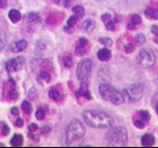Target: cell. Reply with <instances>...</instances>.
Instances as JSON below:
<instances>
[{"mask_svg":"<svg viewBox=\"0 0 158 148\" xmlns=\"http://www.w3.org/2000/svg\"><path fill=\"white\" fill-rule=\"evenodd\" d=\"M83 118L87 126L94 129H110L114 124L111 115L102 110H87L83 113Z\"/></svg>","mask_w":158,"mask_h":148,"instance_id":"6da1fadb","label":"cell"},{"mask_svg":"<svg viewBox=\"0 0 158 148\" xmlns=\"http://www.w3.org/2000/svg\"><path fill=\"white\" fill-rule=\"evenodd\" d=\"M99 92L104 100L112 102L114 105H120V104L124 103L122 92L116 90L114 87L110 85L109 83H102L99 87Z\"/></svg>","mask_w":158,"mask_h":148,"instance_id":"7a4b0ae2","label":"cell"},{"mask_svg":"<svg viewBox=\"0 0 158 148\" xmlns=\"http://www.w3.org/2000/svg\"><path fill=\"white\" fill-rule=\"evenodd\" d=\"M145 92V85L142 82L132 83L128 84L122 90V95L124 98V102L128 104H132L138 102L140 99H142Z\"/></svg>","mask_w":158,"mask_h":148,"instance_id":"3957f363","label":"cell"},{"mask_svg":"<svg viewBox=\"0 0 158 148\" xmlns=\"http://www.w3.org/2000/svg\"><path fill=\"white\" fill-rule=\"evenodd\" d=\"M85 135V128L78 119H73L66 128V142L70 144L73 141L81 139Z\"/></svg>","mask_w":158,"mask_h":148,"instance_id":"277c9868","label":"cell"},{"mask_svg":"<svg viewBox=\"0 0 158 148\" xmlns=\"http://www.w3.org/2000/svg\"><path fill=\"white\" fill-rule=\"evenodd\" d=\"M106 140L109 144L113 145H125L128 140L127 131L123 127H116L110 129L106 134Z\"/></svg>","mask_w":158,"mask_h":148,"instance_id":"5b68a950","label":"cell"},{"mask_svg":"<svg viewBox=\"0 0 158 148\" xmlns=\"http://www.w3.org/2000/svg\"><path fill=\"white\" fill-rule=\"evenodd\" d=\"M92 65H94V63L90 59H83L82 61L79 62L76 74H77L78 79L81 82L88 83V81H89L92 71Z\"/></svg>","mask_w":158,"mask_h":148,"instance_id":"8992f818","label":"cell"},{"mask_svg":"<svg viewBox=\"0 0 158 148\" xmlns=\"http://www.w3.org/2000/svg\"><path fill=\"white\" fill-rule=\"evenodd\" d=\"M155 55L152 50H142L139 53L138 57H137V61L141 66L145 67V68H150V67L154 66L155 64Z\"/></svg>","mask_w":158,"mask_h":148,"instance_id":"52a82bcc","label":"cell"},{"mask_svg":"<svg viewBox=\"0 0 158 148\" xmlns=\"http://www.w3.org/2000/svg\"><path fill=\"white\" fill-rule=\"evenodd\" d=\"M25 64V59L23 57H17L13 59L8 60L5 63V69L9 73L11 72H17V71L21 70L22 67Z\"/></svg>","mask_w":158,"mask_h":148,"instance_id":"ba28073f","label":"cell"},{"mask_svg":"<svg viewBox=\"0 0 158 148\" xmlns=\"http://www.w3.org/2000/svg\"><path fill=\"white\" fill-rule=\"evenodd\" d=\"M28 46V42L25 39H22V40H18L13 42L9 46V50H10L11 53H15V54H18V53L23 52L24 50H26Z\"/></svg>","mask_w":158,"mask_h":148,"instance_id":"9c48e42d","label":"cell"},{"mask_svg":"<svg viewBox=\"0 0 158 148\" xmlns=\"http://www.w3.org/2000/svg\"><path fill=\"white\" fill-rule=\"evenodd\" d=\"M111 56H112V54H111V50H108V48H102V50H100L97 54V59L102 62L109 61L110 58H111Z\"/></svg>","mask_w":158,"mask_h":148,"instance_id":"30bf717a","label":"cell"},{"mask_svg":"<svg viewBox=\"0 0 158 148\" xmlns=\"http://www.w3.org/2000/svg\"><path fill=\"white\" fill-rule=\"evenodd\" d=\"M155 143V137L152 134H146L142 137V145L143 146H152Z\"/></svg>","mask_w":158,"mask_h":148,"instance_id":"8fae6325","label":"cell"},{"mask_svg":"<svg viewBox=\"0 0 158 148\" xmlns=\"http://www.w3.org/2000/svg\"><path fill=\"white\" fill-rule=\"evenodd\" d=\"M95 28H96V23L92 20H86V21H84L82 24V29L84 30V31H86L87 33L94 32Z\"/></svg>","mask_w":158,"mask_h":148,"instance_id":"7c38bea8","label":"cell"},{"mask_svg":"<svg viewBox=\"0 0 158 148\" xmlns=\"http://www.w3.org/2000/svg\"><path fill=\"white\" fill-rule=\"evenodd\" d=\"M8 17L10 18V21L13 23H18V21L21 20L22 16H21V13L17 9H11L10 11L8 13Z\"/></svg>","mask_w":158,"mask_h":148,"instance_id":"4fadbf2b","label":"cell"},{"mask_svg":"<svg viewBox=\"0 0 158 148\" xmlns=\"http://www.w3.org/2000/svg\"><path fill=\"white\" fill-rule=\"evenodd\" d=\"M145 15H146V17H148L149 18L158 20V9L157 8H152V7H148L145 10Z\"/></svg>","mask_w":158,"mask_h":148,"instance_id":"5bb4252c","label":"cell"},{"mask_svg":"<svg viewBox=\"0 0 158 148\" xmlns=\"http://www.w3.org/2000/svg\"><path fill=\"white\" fill-rule=\"evenodd\" d=\"M37 80L38 81H44V82H49L52 80V77H50V74L46 71H40L38 73V76H37Z\"/></svg>","mask_w":158,"mask_h":148,"instance_id":"9a60e30c","label":"cell"},{"mask_svg":"<svg viewBox=\"0 0 158 148\" xmlns=\"http://www.w3.org/2000/svg\"><path fill=\"white\" fill-rule=\"evenodd\" d=\"M23 136L20 135V134H17V135H15L13 138H11L10 140V144L13 145V146H21V145L23 144Z\"/></svg>","mask_w":158,"mask_h":148,"instance_id":"2e32d148","label":"cell"},{"mask_svg":"<svg viewBox=\"0 0 158 148\" xmlns=\"http://www.w3.org/2000/svg\"><path fill=\"white\" fill-rule=\"evenodd\" d=\"M72 11H73L74 16H75L77 18H81L84 16V8L81 5H76L72 8Z\"/></svg>","mask_w":158,"mask_h":148,"instance_id":"e0dca14e","label":"cell"},{"mask_svg":"<svg viewBox=\"0 0 158 148\" xmlns=\"http://www.w3.org/2000/svg\"><path fill=\"white\" fill-rule=\"evenodd\" d=\"M27 20L30 23H41V18L36 13H29L27 15Z\"/></svg>","mask_w":158,"mask_h":148,"instance_id":"ac0fdd59","label":"cell"},{"mask_svg":"<svg viewBox=\"0 0 158 148\" xmlns=\"http://www.w3.org/2000/svg\"><path fill=\"white\" fill-rule=\"evenodd\" d=\"M22 109L25 113H26V114H31V112H32L31 104H30L28 101H24L22 103Z\"/></svg>","mask_w":158,"mask_h":148,"instance_id":"d6986e66","label":"cell"},{"mask_svg":"<svg viewBox=\"0 0 158 148\" xmlns=\"http://www.w3.org/2000/svg\"><path fill=\"white\" fill-rule=\"evenodd\" d=\"M8 97L11 100H17L18 98V92L17 91V89H16V87H10V90H9V92H8Z\"/></svg>","mask_w":158,"mask_h":148,"instance_id":"ffe728a7","label":"cell"},{"mask_svg":"<svg viewBox=\"0 0 158 148\" xmlns=\"http://www.w3.org/2000/svg\"><path fill=\"white\" fill-rule=\"evenodd\" d=\"M134 40H136L137 44L142 45L146 42V37L143 33H139V34H137L136 37H134Z\"/></svg>","mask_w":158,"mask_h":148,"instance_id":"44dd1931","label":"cell"},{"mask_svg":"<svg viewBox=\"0 0 158 148\" xmlns=\"http://www.w3.org/2000/svg\"><path fill=\"white\" fill-rule=\"evenodd\" d=\"M49 98L52 99V100H59L60 98H61V94H60V92L58 91V90H50L49 91Z\"/></svg>","mask_w":158,"mask_h":148,"instance_id":"7402d4cb","label":"cell"},{"mask_svg":"<svg viewBox=\"0 0 158 148\" xmlns=\"http://www.w3.org/2000/svg\"><path fill=\"white\" fill-rule=\"evenodd\" d=\"M87 52L86 46H81V45H77L75 50V54L77 56H83L85 55V53Z\"/></svg>","mask_w":158,"mask_h":148,"instance_id":"603a6c76","label":"cell"},{"mask_svg":"<svg viewBox=\"0 0 158 148\" xmlns=\"http://www.w3.org/2000/svg\"><path fill=\"white\" fill-rule=\"evenodd\" d=\"M139 114H140L141 118L143 120H145V121H148V120L150 119V117H151L150 113L148 112V111H146V110H141L140 112H139Z\"/></svg>","mask_w":158,"mask_h":148,"instance_id":"cb8c5ba5","label":"cell"},{"mask_svg":"<svg viewBox=\"0 0 158 148\" xmlns=\"http://www.w3.org/2000/svg\"><path fill=\"white\" fill-rule=\"evenodd\" d=\"M100 42L103 43V44L106 46H111L113 44L112 39L109 38V37H102V38H100Z\"/></svg>","mask_w":158,"mask_h":148,"instance_id":"d4e9b609","label":"cell"},{"mask_svg":"<svg viewBox=\"0 0 158 148\" xmlns=\"http://www.w3.org/2000/svg\"><path fill=\"white\" fill-rule=\"evenodd\" d=\"M53 1H55V3L60 4L64 7H69L71 4V0H53Z\"/></svg>","mask_w":158,"mask_h":148,"instance_id":"484cf974","label":"cell"},{"mask_svg":"<svg viewBox=\"0 0 158 148\" xmlns=\"http://www.w3.org/2000/svg\"><path fill=\"white\" fill-rule=\"evenodd\" d=\"M77 20H78V18H76L75 16H72V17L69 18H68V21H67V26L73 28V27H74V25L76 24V22H77Z\"/></svg>","mask_w":158,"mask_h":148,"instance_id":"4316f807","label":"cell"},{"mask_svg":"<svg viewBox=\"0 0 158 148\" xmlns=\"http://www.w3.org/2000/svg\"><path fill=\"white\" fill-rule=\"evenodd\" d=\"M131 22L134 23V25H140L142 23V18L139 15H132L131 16Z\"/></svg>","mask_w":158,"mask_h":148,"instance_id":"83f0119b","label":"cell"},{"mask_svg":"<svg viewBox=\"0 0 158 148\" xmlns=\"http://www.w3.org/2000/svg\"><path fill=\"white\" fill-rule=\"evenodd\" d=\"M4 44H5V36H4L3 31L0 29V50H3Z\"/></svg>","mask_w":158,"mask_h":148,"instance_id":"f1b7e54d","label":"cell"},{"mask_svg":"<svg viewBox=\"0 0 158 148\" xmlns=\"http://www.w3.org/2000/svg\"><path fill=\"white\" fill-rule=\"evenodd\" d=\"M44 117H45V111H44L43 109H38L36 112V118L38 120H42L44 119Z\"/></svg>","mask_w":158,"mask_h":148,"instance_id":"f546056e","label":"cell"},{"mask_svg":"<svg viewBox=\"0 0 158 148\" xmlns=\"http://www.w3.org/2000/svg\"><path fill=\"white\" fill-rule=\"evenodd\" d=\"M115 24H116V23H115L113 20L108 21V22L106 23V28H107V30H109V31H113V30L115 29Z\"/></svg>","mask_w":158,"mask_h":148,"instance_id":"4dcf8cb0","label":"cell"},{"mask_svg":"<svg viewBox=\"0 0 158 148\" xmlns=\"http://www.w3.org/2000/svg\"><path fill=\"white\" fill-rule=\"evenodd\" d=\"M146 126V121L143 119H138V120H134V127H137V128L139 129H143L144 127Z\"/></svg>","mask_w":158,"mask_h":148,"instance_id":"1f68e13d","label":"cell"},{"mask_svg":"<svg viewBox=\"0 0 158 148\" xmlns=\"http://www.w3.org/2000/svg\"><path fill=\"white\" fill-rule=\"evenodd\" d=\"M64 65L67 67V68H70L73 65V61H72L71 57H65L64 58Z\"/></svg>","mask_w":158,"mask_h":148,"instance_id":"d6a6232c","label":"cell"},{"mask_svg":"<svg viewBox=\"0 0 158 148\" xmlns=\"http://www.w3.org/2000/svg\"><path fill=\"white\" fill-rule=\"evenodd\" d=\"M40 131H41V134H42V135L46 136L50 131H52V128H50L49 126H43L42 128H41Z\"/></svg>","mask_w":158,"mask_h":148,"instance_id":"836d02e7","label":"cell"},{"mask_svg":"<svg viewBox=\"0 0 158 148\" xmlns=\"http://www.w3.org/2000/svg\"><path fill=\"white\" fill-rule=\"evenodd\" d=\"M134 45L131 44V43H128V44H126L124 46V52L126 53V54H131V53L134 52Z\"/></svg>","mask_w":158,"mask_h":148,"instance_id":"e575fe53","label":"cell"},{"mask_svg":"<svg viewBox=\"0 0 158 148\" xmlns=\"http://www.w3.org/2000/svg\"><path fill=\"white\" fill-rule=\"evenodd\" d=\"M1 132H2V135L3 136H7L9 134V132H10V129H9V127L7 126V124H3Z\"/></svg>","mask_w":158,"mask_h":148,"instance_id":"d590c367","label":"cell"},{"mask_svg":"<svg viewBox=\"0 0 158 148\" xmlns=\"http://www.w3.org/2000/svg\"><path fill=\"white\" fill-rule=\"evenodd\" d=\"M87 44V39L84 38V37H80L77 41V45H81V46H86Z\"/></svg>","mask_w":158,"mask_h":148,"instance_id":"8d00e7d4","label":"cell"},{"mask_svg":"<svg viewBox=\"0 0 158 148\" xmlns=\"http://www.w3.org/2000/svg\"><path fill=\"white\" fill-rule=\"evenodd\" d=\"M16 127H17V128H22L23 126H24V119L23 118H18L17 120H16Z\"/></svg>","mask_w":158,"mask_h":148,"instance_id":"74e56055","label":"cell"},{"mask_svg":"<svg viewBox=\"0 0 158 148\" xmlns=\"http://www.w3.org/2000/svg\"><path fill=\"white\" fill-rule=\"evenodd\" d=\"M37 130H38V126H37L36 124H30V126H29V131L31 132V133H34V132H36Z\"/></svg>","mask_w":158,"mask_h":148,"instance_id":"f35d334b","label":"cell"},{"mask_svg":"<svg viewBox=\"0 0 158 148\" xmlns=\"http://www.w3.org/2000/svg\"><path fill=\"white\" fill-rule=\"evenodd\" d=\"M110 20H111V15H110V13H105V15L102 16V21H103V22L107 23L108 21H110Z\"/></svg>","mask_w":158,"mask_h":148,"instance_id":"ab89813d","label":"cell"},{"mask_svg":"<svg viewBox=\"0 0 158 148\" xmlns=\"http://www.w3.org/2000/svg\"><path fill=\"white\" fill-rule=\"evenodd\" d=\"M10 112H11V114H13V115H18V113H20V112H18V109L17 107H13V108H11Z\"/></svg>","mask_w":158,"mask_h":148,"instance_id":"60d3db41","label":"cell"},{"mask_svg":"<svg viewBox=\"0 0 158 148\" xmlns=\"http://www.w3.org/2000/svg\"><path fill=\"white\" fill-rule=\"evenodd\" d=\"M7 5V0H0V8H4Z\"/></svg>","mask_w":158,"mask_h":148,"instance_id":"b9f144b4","label":"cell"},{"mask_svg":"<svg viewBox=\"0 0 158 148\" xmlns=\"http://www.w3.org/2000/svg\"><path fill=\"white\" fill-rule=\"evenodd\" d=\"M134 27H136V25L134 24V23L132 22H131L128 24V26H127V28H128V29H131V30H132V29H134Z\"/></svg>","mask_w":158,"mask_h":148,"instance_id":"7bdbcfd3","label":"cell"},{"mask_svg":"<svg viewBox=\"0 0 158 148\" xmlns=\"http://www.w3.org/2000/svg\"><path fill=\"white\" fill-rule=\"evenodd\" d=\"M121 18H119V16H116L115 17V20H114V22L115 23H121Z\"/></svg>","mask_w":158,"mask_h":148,"instance_id":"ee69618b","label":"cell"},{"mask_svg":"<svg viewBox=\"0 0 158 148\" xmlns=\"http://www.w3.org/2000/svg\"><path fill=\"white\" fill-rule=\"evenodd\" d=\"M156 112H157V114H158V103H157V105H156Z\"/></svg>","mask_w":158,"mask_h":148,"instance_id":"f6af8a7d","label":"cell"},{"mask_svg":"<svg viewBox=\"0 0 158 148\" xmlns=\"http://www.w3.org/2000/svg\"><path fill=\"white\" fill-rule=\"evenodd\" d=\"M97 1H100V2H102V1H105V0H97Z\"/></svg>","mask_w":158,"mask_h":148,"instance_id":"bcb514c9","label":"cell"},{"mask_svg":"<svg viewBox=\"0 0 158 148\" xmlns=\"http://www.w3.org/2000/svg\"><path fill=\"white\" fill-rule=\"evenodd\" d=\"M0 146H3V144H2V143H0Z\"/></svg>","mask_w":158,"mask_h":148,"instance_id":"7dc6e473","label":"cell"}]
</instances>
